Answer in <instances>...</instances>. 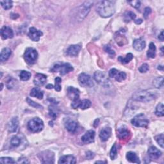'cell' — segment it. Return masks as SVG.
I'll list each match as a JSON object with an SVG mask.
<instances>
[{
    "mask_svg": "<svg viewBox=\"0 0 164 164\" xmlns=\"http://www.w3.org/2000/svg\"><path fill=\"white\" fill-rule=\"evenodd\" d=\"M74 70L72 65L68 63L64 64H57L55 65L51 69L53 72H59L61 75H65Z\"/></svg>",
    "mask_w": 164,
    "mask_h": 164,
    "instance_id": "8992f818",
    "label": "cell"
},
{
    "mask_svg": "<svg viewBox=\"0 0 164 164\" xmlns=\"http://www.w3.org/2000/svg\"><path fill=\"white\" fill-rule=\"evenodd\" d=\"M55 89L56 90V91L60 92L61 91V89H62V87L60 85V83L62 82V79L60 78V77H56L55 78Z\"/></svg>",
    "mask_w": 164,
    "mask_h": 164,
    "instance_id": "b9f144b4",
    "label": "cell"
},
{
    "mask_svg": "<svg viewBox=\"0 0 164 164\" xmlns=\"http://www.w3.org/2000/svg\"><path fill=\"white\" fill-rule=\"evenodd\" d=\"M96 163H106V162H103V161H97V162H95Z\"/></svg>",
    "mask_w": 164,
    "mask_h": 164,
    "instance_id": "11a10c76",
    "label": "cell"
},
{
    "mask_svg": "<svg viewBox=\"0 0 164 164\" xmlns=\"http://www.w3.org/2000/svg\"><path fill=\"white\" fill-rule=\"evenodd\" d=\"M136 15L133 12H128L124 14V20L126 22H130V20H135Z\"/></svg>",
    "mask_w": 164,
    "mask_h": 164,
    "instance_id": "836d02e7",
    "label": "cell"
},
{
    "mask_svg": "<svg viewBox=\"0 0 164 164\" xmlns=\"http://www.w3.org/2000/svg\"><path fill=\"white\" fill-rule=\"evenodd\" d=\"M130 132L129 130L127 129L126 127L123 126L121 128H119L117 137L119 138L121 140H125V139L128 138L130 137Z\"/></svg>",
    "mask_w": 164,
    "mask_h": 164,
    "instance_id": "ffe728a7",
    "label": "cell"
},
{
    "mask_svg": "<svg viewBox=\"0 0 164 164\" xmlns=\"http://www.w3.org/2000/svg\"><path fill=\"white\" fill-rule=\"evenodd\" d=\"M31 76V74L26 71H22L20 73V79L22 81H27L30 78V77Z\"/></svg>",
    "mask_w": 164,
    "mask_h": 164,
    "instance_id": "d6a6232c",
    "label": "cell"
},
{
    "mask_svg": "<svg viewBox=\"0 0 164 164\" xmlns=\"http://www.w3.org/2000/svg\"><path fill=\"white\" fill-rule=\"evenodd\" d=\"M163 138H164L163 134L157 135V136L154 137V139L156 140V141L157 142L159 146H160L162 148H163Z\"/></svg>",
    "mask_w": 164,
    "mask_h": 164,
    "instance_id": "60d3db41",
    "label": "cell"
},
{
    "mask_svg": "<svg viewBox=\"0 0 164 164\" xmlns=\"http://www.w3.org/2000/svg\"><path fill=\"white\" fill-rule=\"evenodd\" d=\"M133 58V55L132 54V53H128V54H127L126 56L125 57H122V56H119L118 57V60L119 62H120L122 64H126L129 63L132 60Z\"/></svg>",
    "mask_w": 164,
    "mask_h": 164,
    "instance_id": "f1b7e54d",
    "label": "cell"
},
{
    "mask_svg": "<svg viewBox=\"0 0 164 164\" xmlns=\"http://www.w3.org/2000/svg\"><path fill=\"white\" fill-rule=\"evenodd\" d=\"M116 40L117 44H119L121 46H122V45L125 44L124 43V41H126V42L127 41L124 35H120L119 34H118V35L116 36Z\"/></svg>",
    "mask_w": 164,
    "mask_h": 164,
    "instance_id": "f35d334b",
    "label": "cell"
},
{
    "mask_svg": "<svg viewBox=\"0 0 164 164\" xmlns=\"http://www.w3.org/2000/svg\"><path fill=\"white\" fill-rule=\"evenodd\" d=\"M117 144L116 143H115L113 146H112L111 150H110V158L112 160H115L117 157Z\"/></svg>",
    "mask_w": 164,
    "mask_h": 164,
    "instance_id": "74e56055",
    "label": "cell"
},
{
    "mask_svg": "<svg viewBox=\"0 0 164 164\" xmlns=\"http://www.w3.org/2000/svg\"><path fill=\"white\" fill-rule=\"evenodd\" d=\"M86 157H87V159L91 160L94 157V154L91 152V151H88V152L86 153Z\"/></svg>",
    "mask_w": 164,
    "mask_h": 164,
    "instance_id": "f907efd6",
    "label": "cell"
},
{
    "mask_svg": "<svg viewBox=\"0 0 164 164\" xmlns=\"http://www.w3.org/2000/svg\"><path fill=\"white\" fill-rule=\"evenodd\" d=\"M46 80H47V76L46 75H44V74L37 73L35 76L34 82L35 85L38 86V87H40V86L44 85L45 83L46 82Z\"/></svg>",
    "mask_w": 164,
    "mask_h": 164,
    "instance_id": "d6986e66",
    "label": "cell"
},
{
    "mask_svg": "<svg viewBox=\"0 0 164 164\" xmlns=\"http://www.w3.org/2000/svg\"><path fill=\"white\" fill-rule=\"evenodd\" d=\"M38 157L43 163H53L55 162V155L51 151H43L38 154Z\"/></svg>",
    "mask_w": 164,
    "mask_h": 164,
    "instance_id": "9c48e42d",
    "label": "cell"
},
{
    "mask_svg": "<svg viewBox=\"0 0 164 164\" xmlns=\"http://www.w3.org/2000/svg\"><path fill=\"white\" fill-rule=\"evenodd\" d=\"M28 129L32 133H38L44 128V122L42 119L39 117L32 119L28 123Z\"/></svg>",
    "mask_w": 164,
    "mask_h": 164,
    "instance_id": "277c9868",
    "label": "cell"
},
{
    "mask_svg": "<svg viewBox=\"0 0 164 164\" xmlns=\"http://www.w3.org/2000/svg\"><path fill=\"white\" fill-rule=\"evenodd\" d=\"M128 3H130L131 5H132L133 7L135 8V9H139L141 7V1H128Z\"/></svg>",
    "mask_w": 164,
    "mask_h": 164,
    "instance_id": "bcb514c9",
    "label": "cell"
},
{
    "mask_svg": "<svg viewBox=\"0 0 164 164\" xmlns=\"http://www.w3.org/2000/svg\"><path fill=\"white\" fill-rule=\"evenodd\" d=\"M65 126L69 132L75 133L78 128V123L73 120H68L65 123Z\"/></svg>",
    "mask_w": 164,
    "mask_h": 164,
    "instance_id": "603a6c76",
    "label": "cell"
},
{
    "mask_svg": "<svg viewBox=\"0 0 164 164\" xmlns=\"http://www.w3.org/2000/svg\"><path fill=\"white\" fill-rule=\"evenodd\" d=\"M17 80L12 78H10L7 80V87L9 89H12L15 87V85L17 84Z\"/></svg>",
    "mask_w": 164,
    "mask_h": 164,
    "instance_id": "8d00e7d4",
    "label": "cell"
},
{
    "mask_svg": "<svg viewBox=\"0 0 164 164\" xmlns=\"http://www.w3.org/2000/svg\"><path fill=\"white\" fill-rule=\"evenodd\" d=\"M139 71H140L141 73H145L146 72L148 71L149 70V65L147 64H142L141 66L139 67L138 69Z\"/></svg>",
    "mask_w": 164,
    "mask_h": 164,
    "instance_id": "f6af8a7d",
    "label": "cell"
},
{
    "mask_svg": "<svg viewBox=\"0 0 164 164\" xmlns=\"http://www.w3.org/2000/svg\"><path fill=\"white\" fill-rule=\"evenodd\" d=\"M157 94L155 92L151 91H141L135 92L132 99L134 101L147 102L151 101H153L157 99Z\"/></svg>",
    "mask_w": 164,
    "mask_h": 164,
    "instance_id": "7a4b0ae2",
    "label": "cell"
},
{
    "mask_svg": "<svg viewBox=\"0 0 164 164\" xmlns=\"http://www.w3.org/2000/svg\"><path fill=\"white\" fill-rule=\"evenodd\" d=\"M0 162L2 163H15V162L13 158L10 157H1L0 159Z\"/></svg>",
    "mask_w": 164,
    "mask_h": 164,
    "instance_id": "7bdbcfd3",
    "label": "cell"
},
{
    "mask_svg": "<svg viewBox=\"0 0 164 164\" xmlns=\"http://www.w3.org/2000/svg\"><path fill=\"white\" fill-rule=\"evenodd\" d=\"M93 1H85L83 5H81L77 10L76 18L79 21H81L84 19L86 16L89 13L92 6L93 5Z\"/></svg>",
    "mask_w": 164,
    "mask_h": 164,
    "instance_id": "3957f363",
    "label": "cell"
},
{
    "mask_svg": "<svg viewBox=\"0 0 164 164\" xmlns=\"http://www.w3.org/2000/svg\"><path fill=\"white\" fill-rule=\"evenodd\" d=\"M133 46L137 51H141L146 47V42L142 38L135 39L133 42Z\"/></svg>",
    "mask_w": 164,
    "mask_h": 164,
    "instance_id": "44dd1931",
    "label": "cell"
},
{
    "mask_svg": "<svg viewBox=\"0 0 164 164\" xmlns=\"http://www.w3.org/2000/svg\"><path fill=\"white\" fill-rule=\"evenodd\" d=\"M1 5L2 7L5 10H9L13 6V2L10 0H6V1H1Z\"/></svg>",
    "mask_w": 164,
    "mask_h": 164,
    "instance_id": "d590c367",
    "label": "cell"
},
{
    "mask_svg": "<svg viewBox=\"0 0 164 164\" xmlns=\"http://www.w3.org/2000/svg\"><path fill=\"white\" fill-rule=\"evenodd\" d=\"M151 13V9L149 7H146L144 10V18L145 19H147L149 17V15H150Z\"/></svg>",
    "mask_w": 164,
    "mask_h": 164,
    "instance_id": "c3c4849f",
    "label": "cell"
},
{
    "mask_svg": "<svg viewBox=\"0 0 164 164\" xmlns=\"http://www.w3.org/2000/svg\"><path fill=\"white\" fill-rule=\"evenodd\" d=\"M78 81L81 86L83 87H92L94 82L92 78L85 73H81L78 76Z\"/></svg>",
    "mask_w": 164,
    "mask_h": 164,
    "instance_id": "30bf717a",
    "label": "cell"
},
{
    "mask_svg": "<svg viewBox=\"0 0 164 164\" xmlns=\"http://www.w3.org/2000/svg\"><path fill=\"white\" fill-rule=\"evenodd\" d=\"M91 102L89 100H84L83 101H81L80 104L79 106V108L82 110H85L91 107Z\"/></svg>",
    "mask_w": 164,
    "mask_h": 164,
    "instance_id": "1f68e13d",
    "label": "cell"
},
{
    "mask_svg": "<svg viewBox=\"0 0 164 164\" xmlns=\"http://www.w3.org/2000/svg\"><path fill=\"white\" fill-rule=\"evenodd\" d=\"M126 158L128 160V161L132 163H140L141 161L139 160V158L137 156V154L133 152V151H129L126 154Z\"/></svg>",
    "mask_w": 164,
    "mask_h": 164,
    "instance_id": "484cf974",
    "label": "cell"
},
{
    "mask_svg": "<svg viewBox=\"0 0 164 164\" xmlns=\"http://www.w3.org/2000/svg\"><path fill=\"white\" fill-rule=\"evenodd\" d=\"M147 56L148 58L154 59L156 56V47L154 43L151 42L149 46V50L147 52Z\"/></svg>",
    "mask_w": 164,
    "mask_h": 164,
    "instance_id": "83f0119b",
    "label": "cell"
},
{
    "mask_svg": "<svg viewBox=\"0 0 164 164\" xmlns=\"http://www.w3.org/2000/svg\"><path fill=\"white\" fill-rule=\"evenodd\" d=\"M160 68L158 67V69H161V70H163V67H162V66H160Z\"/></svg>",
    "mask_w": 164,
    "mask_h": 164,
    "instance_id": "9f6ffc18",
    "label": "cell"
},
{
    "mask_svg": "<svg viewBox=\"0 0 164 164\" xmlns=\"http://www.w3.org/2000/svg\"><path fill=\"white\" fill-rule=\"evenodd\" d=\"M155 114L158 117H163L164 116L163 105L162 103H160L158 105L157 108H156Z\"/></svg>",
    "mask_w": 164,
    "mask_h": 164,
    "instance_id": "e575fe53",
    "label": "cell"
},
{
    "mask_svg": "<svg viewBox=\"0 0 164 164\" xmlns=\"http://www.w3.org/2000/svg\"><path fill=\"white\" fill-rule=\"evenodd\" d=\"M112 135V129L110 127H105L102 128L100 133V137L102 141H106Z\"/></svg>",
    "mask_w": 164,
    "mask_h": 164,
    "instance_id": "ac0fdd59",
    "label": "cell"
},
{
    "mask_svg": "<svg viewBox=\"0 0 164 164\" xmlns=\"http://www.w3.org/2000/svg\"><path fill=\"white\" fill-rule=\"evenodd\" d=\"M76 158L72 155H65L63 156L60 158L59 161V163H62V164H66V163H76Z\"/></svg>",
    "mask_w": 164,
    "mask_h": 164,
    "instance_id": "cb8c5ba5",
    "label": "cell"
},
{
    "mask_svg": "<svg viewBox=\"0 0 164 164\" xmlns=\"http://www.w3.org/2000/svg\"><path fill=\"white\" fill-rule=\"evenodd\" d=\"M18 163H30V162L28 160L27 158H24V157H21V158H19L18 159Z\"/></svg>",
    "mask_w": 164,
    "mask_h": 164,
    "instance_id": "681fc988",
    "label": "cell"
},
{
    "mask_svg": "<svg viewBox=\"0 0 164 164\" xmlns=\"http://www.w3.org/2000/svg\"><path fill=\"white\" fill-rule=\"evenodd\" d=\"M11 50L9 48H3L1 52V55H0V61L1 62H4L7 61L8 59H9V57L11 55Z\"/></svg>",
    "mask_w": 164,
    "mask_h": 164,
    "instance_id": "d4e9b609",
    "label": "cell"
},
{
    "mask_svg": "<svg viewBox=\"0 0 164 164\" xmlns=\"http://www.w3.org/2000/svg\"><path fill=\"white\" fill-rule=\"evenodd\" d=\"M114 1H101L97 5L96 10L97 13L102 18H109L115 13L116 7Z\"/></svg>",
    "mask_w": 164,
    "mask_h": 164,
    "instance_id": "6da1fadb",
    "label": "cell"
},
{
    "mask_svg": "<svg viewBox=\"0 0 164 164\" xmlns=\"http://www.w3.org/2000/svg\"><path fill=\"white\" fill-rule=\"evenodd\" d=\"M105 49V51L108 53L109 55H115V51L112 50V49L111 48V47L109 46H107V45H106V46H105L104 48Z\"/></svg>",
    "mask_w": 164,
    "mask_h": 164,
    "instance_id": "7dc6e473",
    "label": "cell"
},
{
    "mask_svg": "<svg viewBox=\"0 0 164 164\" xmlns=\"http://www.w3.org/2000/svg\"><path fill=\"white\" fill-rule=\"evenodd\" d=\"M131 122L134 126L140 127V128H147L149 124V120L144 113L137 115L132 119Z\"/></svg>",
    "mask_w": 164,
    "mask_h": 164,
    "instance_id": "ba28073f",
    "label": "cell"
},
{
    "mask_svg": "<svg viewBox=\"0 0 164 164\" xmlns=\"http://www.w3.org/2000/svg\"><path fill=\"white\" fill-rule=\"evenodd\" d=\"M24 59L28 64H34L38 59V53L35 49L33 48H28L24 52Z\"/></svg>",
    "mask_w": 164,
    "mask_h": 164,
    "instance_id": "5b68a950",
    "label": "cell"
},
{
    "mask_svg": "<svg viewBox=\"0 0 164 164\" xmlns=\"http://www.w3.org/2000/svg\"><path fill=\"white\" fill-rule=\"evenodd\" d=\"M46 88L47 89H53V86L52 85H47L46 86Z\"/></svg>",
    "mask_w": 164,
    "mask_h": 164,
    "instance_id": "db71d44e",
    "label": "cell"
},
{
    "mask_svg": "<svg viewBox=\"0 0 164 164\" xmlns=\"http://www.w3.org/2000/svg\"><path fill=\"white\" fill-rule=\"evenodd\" d=\"M49 112H50V116L53 119H56V117L58 116L59 110L56 107V106L52 105L50 106V108H49Z\"/></svg>",
    "mask_w": 164,
    "mask_h": 164,
    "instance_id": "4dcf8cb0",
    "label": "cell"
},
{
    "mask_svg": "<svg viewBox=\"0 0 164 164\" xmlns=\"http://www.w3.org/2000/svg\"><path fill=\"white\" fill-rule=\"evenodd\" d=\"M109 76L119 82H121L126 78V74L124 72L118 71L116 69H112L109 71Z\"/></svg>",
    "mask_w": 164,
    "mask_h": 164,
    "instance_id": "8fae6325",
    "label": "cell"
},
{
    "mask_svg": "<svg viewBox=\"0 0 164 164\" xmlns=\"http://www.w3.org/2000/svg\"><path fill=\"white\" fill-rule=\"evenodd\" d=\"M153 85L156 88L161 89L163 86V78L162 76L157 77L153 80Z\"/></svg>",
    "mask_w": 164,
    "mask_h": 164,
    "instance_id": "f546056e",
    "label": "cell"
},
{
    "mask_svg": "<svg viewBox=\"0 0 164 164\" xmlns=\"http://www.w3.org/2000/svg\"><path fill=\"white\" fill-rule=\"evenodd\" d=\"M134 21L136 24H141V23H142V20L141 19H137V20H134Z\"/></svg>",
    "mask_w": 164,
    "mask_h": 164,
    "instance_id": "f5cc1de1",
    "label": "cell"
},
{
    "mask_svg": "<svg viewBox=\"0 0 164 164\" xmlns=\"http://www.w3.org/2000/svg\"><path fill=\"white\" fill-rule=\"evenodd\" d=\"M81 47L79 44H74L69 46L66 51L67 55L69 56H76L79 54Z\"/></svg>",
    "mask_w": 164,
    "mask_h": 164,
    "instance_id": "5bb4252c",
    "label": "cell"
},
{
    "mask_svg": "<svg viewBox=\"0 0 164 164\" xmlns=\"http://www.w3.org/2000/svg\"><path fill=\"white\" fill-rule=\"evenodd\" d=\"M95 132L94 130H89L86 132L83 136L81 137V141L84 144H91L94 141L95 138Z\"/></svg>",
    "mask_w": 164,
    "mask_h": 164,
    "instance_id": "9a60e30c",
    "label": "cell"
},
{
    "mask_svg": "<svg viewBox=\"0 0 164 164\" xmlns=\"http://www.w3.org/2000/svg\"><path fill=\"white\" fill-rule=\"evenodd\" d=\"M20 142H21V140H20V138H19L18 136L13 137L10 141L11 145L15 147L19 146L20 144Z\"/></svg>",
    "mask_w": 164,
    "mask_h": 164,
    "instance_id": "ab89813d",
    "label": "cell"
},
{
    "mask_svg": "<svg viewBox=\"0 0 164 164\" xmlns=\"http://www.w3.org/2000/svg\"><path fill=\"white\" fill-rule=\"evenodd\" d=\"M149 157L153 160H157L162 156V152L154 146H151L147 151Z\"/></svg>",
    "mask_w": 164,
    "mask_h": 164,
    "instance_id": "e0dca14e",
    "label": "cell"
},
{
    "mask_svg": "<svg viewBox=\"0 0 164 164\" xmlns=\"http://www.w3.org/2000/svg\"><path fill=\"white\" fill-rule=\"evenodd\" d=\"M158 39L159 40H160L162 42H163V40H164V37H163V31H162L161 34H160V35L158 36Z\"/></svg>",
    "mask_w": 164,
    "mask_h": 164,
    "instance_id": "816d5d0a",
    "label": "cell"
},
{
    "mask_svg": "<svg viewBox=\"0 0 164 164\" xmlns=\"http://www.w3.org/2000/svg\"><path fill=\"white\" fill-rule=\"evenodd\" d=\"M1 35L3 39H12L14 37V31L9 26H4L1 30Z\"/></svg>",
    "mask_w": 164,
    "mask_h": 164,
    "instance_id": "2e32d148",
    "label": "cell"
},
{
    "mask_svg": "<svg viewBox=\"0 0 164 164\" xmlns=\"http://www.w3.org/2000/svg\"><path fill=\"white\" fill-rule=\"evenodd\" d=\"M19 126V120L18 117L12 118L8 126V130L10 133H14L17 131Z\"/></svg>",
    "mask_w": 164,
    "mask_h": 164,
    "instance_id": "7402d4cb",
    "label": "cell"
},
{
    "mask_svg": "<svg viewBox=\"0 0 164 164\" xmlns=\"http://www.w3.org/2000/svg\"><path fill=\"white\" fill-rule=\"evenodd\" d=\"M94 78L96 80L97 83L105 87H110L112 85L111 81L109 80L108 77L106 76V74L101 72L96 71L94 75Z\"/></svg>",
    "mask_w": 164,
    "mask_h": 164,
    "instance_id": "52a82bcc",
    "label": "cell"
},
{
    "mask_svg": "<svg viewBox=\"0 0 164 164\" xmlns=\"http://www.w3.org/2000/svg\"><path fill=\"white\" fill-rule=\"evenodd\" d=\"M67 96L72 101L80 99V91L73 87H69L67 89Z\"/></svg>",
    "mask_w": 164,
    "mask_h": 164,
    "instance_id": "4fadbf2b",
    "label": "cell"
},
{
    "mask_svg": "<svg viewBox=\"0 0 164 164\" xmlns=\"http://www.w3.org/2000/svg\"><path fill=\"white\" fill-rule=\"evenodd\" d=\"M30 95L31 97H37L39 100H42L44 96V94L39 88H34L31 91Z\"/></svg>",
    "mask_w": 164,
    "mask_h": 164,
    "instance_id": "4316f807",
    "label": "cell"
},
{
    "mask_svg": "<svg viewBox=\"0 0 164 164\" xmlns=\"http://www.w3.org/2000/svg\"><path fill=\"white\" fill-rule=\"evenodd\" d=\"M43 33L36 29L34 27H31L29 29V32H28V35L29 37V38L35 42H38L40 40V38L41 36H42Z\"/></svg>",
    "mask_w": 164,
    "mask_h": 164,
    "instance_id": "7c38bea8",
    "label": "cell"
},
{
    "mask_svg": "<svg viewBox=\"0 0 164 164\" xmlns=\"http://www.w3.org/2000/svg\"><path fill=\"white\" fill-rule=\"evenodd\" d=\"M26 100H27L28 103L29 104L30 106H33V107L36 108H42V106L40 105L38 103H36L35 102H34V101H32L31 100H30V98H27Z\"/></svg>",
    "mask_w": 164,
    "mask_h": 164,
    "instance_id": "ee69618b",
    "label": "cell"
}]
</instances>
